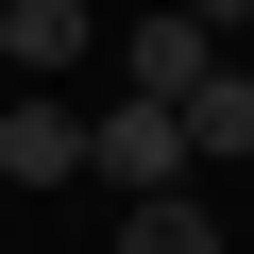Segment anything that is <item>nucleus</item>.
Wrapping results in <instances>:
<instances>
[{
	"label": "nucleus",
	"mask_w": 254,
	"mask_h": 254,
	"mask_svg": "<svg viewBox=\"0 0 254 254\" xmlns=\"http://www.w3.org/2000/svg\"><path fill=\"white\" fill-rule=\"evenodd\" d=\"M85 187H119V203L187 187V102H85Z\"/></svg>",
	"instance_id": "1"
},
{
	"label": "nucleus",
	"mask_w": 254,
	"mask_h": 254,
	"mask_svg": "<svg viewBox=\"0 0 254 254\" xmlns=\"http://www.w3.org/2000/svg\"><path fill=\"white\" fill-rule=\"evenodd\" d=\"M68 170H85V102L0 85V187H68Z\"/></svg>",
	"instance_id": "2"
},
{
	"label": "nucleus",
	"mask_w": 254,
	"mask_h": 254,
	"mask_svg": "<svg viewBox=\"0 0 254 254\" xmlns=\"http://www.w3.org/2000/svg\"><path fill=\"white\" fill-rule=\"evenodd\" d=\"M85 51H102L85 0H0V85H68Z\"/></svg>",
	"instance_id": "3"
},
{
	"label": "nucleus",
	"mask_w": 254,
	"mask_h": 254,
	"mask_svg": "<svg viewBox=\"0 0 254 254\" xmlns=\"http://www.w3.org/2000/svg\"><path fill=\"white\" fill-rule=\"evenodd\" d=\"M203 68H220V34L187 17V0H153V17H136V34H119V85H136V102H187Z\"/></svg>",
	"instance_id": "4"
},
{
	"label": "nucleus",
	"mask_w": 254,
	"mask_h": 254,
	"mask_svg": "<svg viewBox=\"0 0 254 254\" xmlns=\"http://www.w3.org/2000/svg\"><path fill=\"white\" fill-rule=\"evenodd\" d=\"M237 153H254V68L220 51V68L187 85V170H237Z\"/></svg>",
	"instance_id": "5"
},
{
	"label": "nucleus",
	"mask_w": 254,
	"mask_h": 254,
	"mask_svg": "<svg viewBox=\"0 0 254 254\" xmlns=\"http://www.w3.org/2000/svg\"><path fill=\"white\" fill-rule=\"evenodd\" d=\"M119 254H220L203 187H153V203H119Z\"/></svg>",
	"instance_id": "6"
},
{
	"label": "nucleus",
	"mask_w": 254,
	"mask_h": 254,
	"mask_svg": "<svg viewBox=\"0 0 254 254\" xmlns=\"http://www.w3.org/2000/svg\"><path fill=\"white\" fill-rule=\"evenodd\" d=\"M187 17H203V34H254V0H187Z\"/></svg>",
	"instance_id": "7"
}]
</instances>
